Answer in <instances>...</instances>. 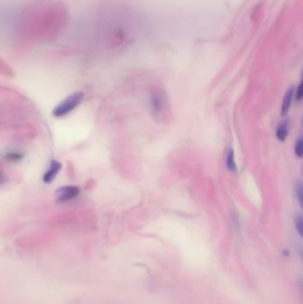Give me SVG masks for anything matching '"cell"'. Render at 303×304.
Segmentation results:
<instances>
[{
	"label": "cell",
	"instance_id": "obj_1",
	"mask_svg": "<svg viewBox=\"0 0 303 304\" xmlns=\"http://www.w3.org/2000/svg\"><path fill=\"white\" fill-rule=\"evenodd\" d=\"M84 93L82 92H76L69 95L67 98L61 101L59 104L53 108L52 116L54 118L60 119L70 114V112H73L74 109L80 104L84 99Z\"/></svg>",
	"mask_w": 303,
	"mask_h": 304
},
{
	"label": "cell",
	"instance_id": "obj_2",
	"mask_svg": "<svg viewBox=\"0 0 303 304\" xmlns=\"http://www.w3.org/2000/svg\"><path fill=\"white\" fill-rule=\"evenodd\" d=\"M80 195L79 187L67 185L61 187L56 192V201L58 203L70 202Z\"/></svg>",
	"mask_w": 303,
	"mask_h": 304
},
{
	"label": "cell",
	"instance_id": "obj_3",
	"mask_svg": "<svg viewBox=\"0 0 303 304\" xmlns=\"http://www.w3.org/2000/svg\"><path fill=\"white\" fill-rule=\"evenodd\" d=\"M62 167L63 165L60 163L59 161H51L47 171L45 172L44 175H43V182L47 183V184L52 183L53 180L56 178V176L59 175L60 171L62 170Z\"/></svg>",
	"mask_w": 303,
	"mask_h": 304
},
{
	"label": "cell",
	"instance_id": "obj_4",
	"mask_svg": "<svg viewBox=\"0 0 303 304\" xmlns=\"http://www.w3.org/2000/svg\"><path fill=\"white\" fill-rule=\"evenodd\" d=\"M293 88H290L289 90L286 93V96L284 98V101H283L282 107H281V115L284 117L286 116L288 112H289L290 107L292 104V101H293Z\"/></svg>",
	"mask_w": 303,
	"mask_h": 304
},
{
	"label": "cell",
	"instance_id": "obj_5",
	"mask_svg": "<svg viewBox=\"0 0 303 304\" xmlns=\"http://www.w3.org/2000/svg\"><path fill=\"white\" fill-rule=\"evenodd\" d=\"M287 134H288V126H287V123H281L279 125V127H278V130H277V137H278V139L279 141L284 142V141L286 140Z\"/></svg>",
	"mask_w": 303,
	"mask_h": 304
},
{
	"label": "cell",
	"instance_id": "obj_6",
	"mask_svg": "<svg viewBox=\"0 0 303 304\" xmlns=\"http://www.w3.org/2000/svg\"><path fill=\"white\" fill-rule=\"evenodd\" d=\"M227 165L230 172L236 173L237 172V164L235 162V157H234L233 151H230L227 157Z\"/></svg>",
	"mask_w": 303,
	"mask_h": 304
},
{
	"label": "cell",
	"instance_id": "obj_7",
	"mask_svg": "<svg viewBox=\"0 0 303 304\" xmlns=\"http://www.w3.org/2000/svg\"><path fill=\"white\" fill-rule=\"evenodd\" d=\"M152 107H153V109L155 110L156 113L157 112H160L162 109V100H161L160 97L158 96V95H154L152 96Z\"/></svg>",
	"mask_w": 303,
	"mask_h": 304
},
{
	"label": "cell",
	"instance_id": "obj_8",
	"mask_svg": "<svg viewBox=\"0 0 303 304\" xmlns=\"http://www.w3.org/2000/svg\"><path fill=\"white\" fill-rule=\"evenodd\" d=\"M294 151L296 154L297 157L299 158H301L303 155V143L302 139L300 138L299 140L297 141L296 144H295V148H294Z\"/></svg>",
	"mask_w": 303,
	"mask_h": 304
},
{
	"label": "cell",
	"instance_id": "obj_9",
	"mask_svg": "<svg viewBox=\"0 0 303 304\" xmlns=\"http://www.w3.org/2000/svg\"><path fill=\"white\" fill-rule=\"evenodd\" d=\"M295 228H296L297 232L301 237L303 231V220L301 216L296 217V219H295Z\"/></svg>",
	"mask_w": 303,
	"mask_h": 304
},
{
	"label": "cell",
	"instance_id": "obj_10",
	"mask_svg": "<svg viewBox=\"0 0 303 304\" xmlns=\"http://www.w3.org/2000/svg\"><path fill=\"white\" fill-rule=\"evenodd\" d=\"M296 195L300 203V206H302L303 204V191H302V185L300 183H298V185L296 186Z\"/></svg>",
	"mask_w": 303,
	"mask_h": 304
},
{
	"label": "cell",
	"instance_id": "obj_11",
	"mask_svg": "<svg viewBox=\"0 0 303 304\" xmlns=\"http://www.w3.org/2000/svg\"><path fill=\"white\" fill-rule=\"evenodd\" d=\"M7 157L10 160H20L22 158V155L21 153H18V152H11V153L7 154Z\"/></svg>",
	"mask_w": 303,
	"mask_h": 304
},
{
	"label": "cell",
	"instance_id": "obj_12",
	"mask_svg": "<svg viewBox=\"0 0 303 304\" xmlns=\"http://www.w3.org/2000/svg\"><path fill=\"white\" fill-rule=\"evenodd\" d=\"M303 96V92H302V84L300 83L299 85V87L297 88L296 90V100L298 101H301V99H302Z\"/></svg>",
	"mask_w": 303,
	"mask_h": 304
}]
</instances>
